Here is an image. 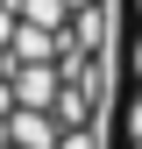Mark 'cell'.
Returning <instances> with one entry per match:
<instances>
[{
	"label": "cell",
	"mask_w": 142,
	"mask_h": 149,
	"mask_svg": "<svg viewBox=\"0 0 142 149\" xmlns=\"http://www.w3.org/2000/svg\"><path fill=\"white\" fill-rule=\"evenodd\" d=\"M114 149H142V0H121V64H114Z\"/></svg>",
	"instance_id": "cell-2"
},
{
	"label": "cell",
	"mask_w": 142,
	"mask_h": 149,
	"mask_svg": "<svg viewBox=\"0 0 142 149\" xmlns=\"http://www.w3.org/2000/svg\"><path fill=\"white\" fill-rule=\"evenodd\" d=\"M121 0H0V149H114Z\"/></svg>",
	"instance_id": "cell-1"
}]
</instances>
